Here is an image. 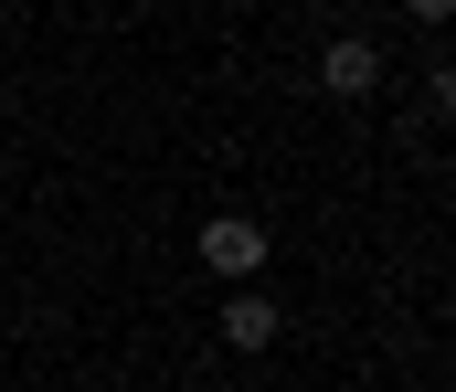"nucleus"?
<instances>
[{
    "label": "nucleus",
    "instance_id": "f257e3e1",
    "mask_svg": "<svg viewBox=\"0 0 456 392\" xmlns=\"http://www.w3.org/2000/svg\"><path fill=\"white\" fill-rule=\"evenodd\" d=\"M202 265H213V276H255V265H265V234H255L244 212H213V223H202Z\"/></svg>",
    "mask_w": 456,
    "mask_h": 392
},
{
    "label": "nucleus",
    "instance_id": "f03ea898",
    "mask_svg": "<svg viewBox=\"0 0 456 392\" xmlns=\"http://www.w3.org/2000/svg\"><path fill=\"white\" fill-rule=\"evenodd\" d=\"M319 85H330V96H340V107H361V96H371V85H382V53H371V43H361V32H350V43H330V64H319Z\"/></svg>",
    "mask_w": 456,
    "mask_h": 392
},
{
    "label": "nucleus",
    "instance_id": "7ed1b4c3",
    "mask_svg": "<svg viewBox=\"0 0 456 392\" xmlns=\"http://www.w3.org/2000/svg\"><path fill=\"white\" fill-rule=\"evenodd\" d=\"M265 340H276V308L265 297H233L224 308V350H265Z\"/></svg>",
    "mask_w": 456,
    "mask_h": 392
}]
</instances>
